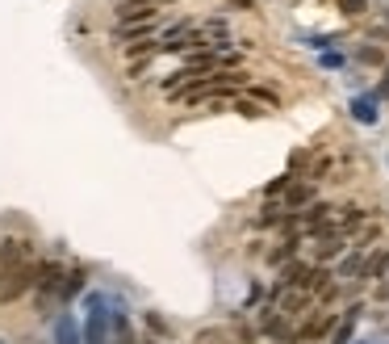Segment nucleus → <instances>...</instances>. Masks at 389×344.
<instances>
[{
	"mask_svg": "<svg viewBox=\"0 0 389 344\" xmlns=\"http://www.w3.org/2000/svg\"><path fill=\"white\" fill-rule=\"evenodd\" d=\"M231 110H239V114H247V118H260V114H264V105L255 101V97H251V101H247V97H235Z\"/></svg>",
	"mask_w": 389,
	"mask_h": 344,
	"instance_id": "obj_18",
	"label": "nucleus"
},
{
	"mask_svg": "<svg viewBox=\"0 0 389 344\" xmlns=\"http://www.w3.org/2000/svg\"><path fill=\"white\" fill-rule=\"evenodd\" d=\"M339 9H344L348 17H360V13L368 9V0H339Z\"/></svg>",
	"mask_w": 389,
	"mask_h": 344,
	"instance_id": "obj_20",
	"label": "nucleus"
},
{
	"mask_svg": "<svg viewBox=\"0 0 389 344\" xmlns=\"http://www.w3.org/2000/svg\"><path fill=\"white\" fill-rule=\"evenodd\" d=\"M88 323H84V344H109L114 340V311H109L105 294H84Z\"/></svg>",
	"mask_w": 389,
	"mask_h": 344,
	"instance_id": "obj_1",
	"label": "nucleus"
},
{
	"mask_svg": "<svg viewBox=\"0 0 389 344\" xmlns=\"http://www.w3.org/2000/svg\"><path fill=\"white\" fill-rule=\"evenodd\" d=\"M306 206H314V185L293 181V185H289V193H285V210H289V214H302Z\"/></svg>",
	"mask_w": 389,
	"mask_h": 344,
	"instance_id": "obj_8",
	"label": "nucleus"
},
{
	"mask_svg": "<svg viewBox=\"0 0 389 344\" xmlns=\"http://www.w3.org/2000/svg\"><path fill=\"white\" fill-rule=\"evenodd\" d=\"M155 5L159 0H126L118 9V26H143V21H155Z\"/></svg>",
	"mask_w": 389,
	"mask_h": 344,
	"instance_id": "obj_5",
	"label": "nucleus"
},
{
	"mask_svg": "<svg viewBox=\"0 0 389 344\" xmlns=\"http://www.w3.org/2000/svg\"><path fill=\"white\" fill-rule=\"evenodd\" d=\"M330 168H335V160H330V156H322V160L310 168V181H326V172H330Z\"/></svg>",
	"mask_w": 389,
	"mask_h": 344,
	"instance_id": "obj_19",
	"label": "nucleus"
},
{
	"mask_svg": "<svg viewBox=\"0 0 389 344\" xmlns=\"http://www.w3.org/2000/svg\"><path fill=\"white\" fill-rule=\"evenodd\" d=\"M377 97H389V76L381 80V92H377Z\"/></svg>",
	"mask_w": 389,
	"mask_h": 344,
	"instance_id": "obj_23",
	"label": "nucleus"
},
{
	"mask_svg": "<svg viewBox=\"0 0 389 344\" xmlns=\"http://www.w3.org/2000/svg\"><path fill=\"white\" fill-rule=\"evenodd\" d=\"M231 9H255V0H231Z\"/></svg>",
	"mask_w": 389,
	"mask_h": 344,
	"instance_id": "obj_22",
	"label": "nucleus"
},
{
	"mask_svg": "<svg viewBox=\"0 0 389 344\" xmlns=\"http://www.w3.org/2000/svg\"><path fill=\"white\" fill-rule=\"evenodd\" d=\"M38 285V265L34 261H25V265H17V269H0V303H17L21 294H30Z\"/></svg>",
	"mask_w": 389,
	"mask_h": 344,
	"instance_id": "obj_2",
	"label": "nucleus"
},
{
	"mask_svg": "<svg viewBox=\"0 0 389 344\" xmlns=\"http://www.w3.org/2000/svg\"><path fill=\"white\" fill-rule=\"evenodd\" d=\"M193 344H235V336L227 327H205V332H197Z\"/></svg>",
	"mask_w": 389,
	"mask_h": 344,
	"instance_id": "obj_14",
	"label": "nucleus"
},
{
	"mask_svg": "<svg viewBox=\"0 0 389 344\" xmlns=\"http://www.w3.org/2000/svg\"><path fill=\"white\" fill-rule=\"evenodd\" d=\"M356 319H360V307H352V311L335 323V332L326 336V344H352V336H356Z\"/></svg>",
	"mask_w": 389,
	"mask_h": 344,
	"instance_id": "obj_10",
	"label": "nucleus"
},
{
	"mask_svg": "<svg viewBox=\"0 0 389 344\" xmlns=\"http://www.w3.org/2000/svg\"><path fill=\"white\" fill-rule=\"evenodd\" d=\"M310 239H314V256H318V261H335V256H344V248H348V231H339L335 223H326V227L314 231Z\"/></svg>",
	"mask_w": 389,
	"mask_h": 344,
	"instance_id": "obj_3",
	"label": "nucleus"
},
{
	"mask_svg": "<svg viewBox=\"0 0 389 344\" xmlns=\"http://www.w3.org/2000/svg\"><path fill=\"white\" fill-rule=\"evenodd\" d=\"M289 185H293V172H281L276 181L264 185V198H281V193H289Z\"/></svg>",
	"mask_w": 389,
	"mask_h": 344,
	"instance_id": "obj_16",
	"label": "nucleus"
},
{
	"mask_svg": "<svg viewBox=\"0 0 389 344\" xmlns=\"http://www.w3.org/2000/svg\"><path fill=\"white\" fill-rule=\"evenodd\" d=\"M114 38L126 42V46H130V42H147V38H155V21H143V26H118Z\"/></svg>",
	"mask_w": 389,
	"mask_h": 344,
	"instance_id": "obj_12",
	"label": "nucleus"
},
{
	"mask_svg": "<svg viewBox=\"0 0 389 344\" xmlns=\"http://www.w3.org/2000/svg\"><path fill=\"white\" fill-rule=\"evenodd\" d=\"M352 118H356V122H364V126H372V122L381 118V110H377V92L356 97V101H352Z\"/></svg>",
	"mask_w": 389,
	"mask_h": 344,
	"instance_id": "obj_11",
	"label": "nucleus"
},
{
	"mask_svg": "<svg viewBox=\"0 0 389 344\" xmlns=\"http://www.w3.org/2000/svg\"><path fill=\"white\" fill-rule=\"evenodd\" d=\"M356 344H368V340H356Z\"/></svg>",
	"mask_w": 389,
	"mask_h": 344,
	"instance_id": "obj_25",
	"label": "nucleus"
},
{
	"mask_svg": "<svg viewBox=\"0 0 389 344\" xmlns=\"http://www.w3.org/2000/svg\"><path fill=\"white\" fill-rule=\"evenodd\" d=\"M335 332V315L330 311H314L310 319H302V327H297V344H314V340H322V336H330Z\"/></svg>",
	"mask_w": 389,
	"mask_h": 344,
	"instance_id": "obj_4",
	"label": "nucleus"
},
{
	"mask_svg": "<svg viewBox=\"0 0 389 344\" xmlns=\"http://www.w3.org/2000/svg\"><path fill=\"white\" fill-rule=\"evenodd\" d=\"M297 243H302V239H297V235H289V239L281 243V248H272V252H268V265H276V269H285V265L293 261V252H297Z\"/></svg>",
	"mask_w": 389,
	"mask_h": 344,
	"instance_id": "obj_13",
	"label": "nucleus"
},
{
	"mask_svg": "<svg viewBox=\"0 0 389 344\" xmlns=\"http://www.w3.org/2000/svg\"><path fill=\"white\" fill-rule=\"evenodd\" d=\"M377 235H381V227H372V223H368L364 231H356V243H352V248H356V252H368V248H372V239H377Z\"/></svg>",
	"mask_w": 389,
	"mask_h": 344,
	"instance_id": "obj_17",
	"label": "nucleus"
},
{
	"mask_svg": "<svg viewBox=\"0 0 389 344\" xmlns=\"http://www.w3.org/2000/svg\"><path fill=\"white\" fill-rule=\"evenodd\" d=\"M364 223H368V210H364V206H339V210H335V227L348 231V235H352L356 227H364Z\"/></svg>",
	"mask_w": 389,
	"mask_h": 344,
	"instance_id": "obj_9",
	"label": "nucleus"
},
{
	"mask_svg": "<svg viewBox=\"0 0 389 344\" xmlns=\"http://www.w3.org/2000/svg\"><path fill=\"white\" fill-rule=\"evenodd\" d=\"M0 344H5V340H0Z\"/></svg>",
	"mask_w": 389,
	"mask_h": 344,
	"instance_id": "obj_26",
	"label": "nucleus"
},
{
	"mask_svg": "<svg viewBox=\"0 0 389 344\" xmlns=\"http://www.w3.org/2000/svg\"><path fill=\"white\" fill-rule=\"evenodd\" d=\"M360 63H381V51L377 46H360Z\"/></svg>",
	"mask_w": 389,
	"mask_h": 344,
	"instance_id": "obj_21",
	"label": "nucleus"
},
{
	"mask_svg": "<svg viewBox=\"0 0 389 344\" xmlns=\"http://www.w3.org/2000/svg\"><path fill=\"white\" fill-rule=\"evenodd\" d=\"M143 323H147V336H159V340H168V319H163V315H155V311H147L143 315Z\"/></svg>",
	"mask_w": 389,
	"mask_h": 344,
	"instance_id": "obj_15",
	"label": "nucleus"
},
{
	"mask_svg": "<svg viewBox=\"0 0 389 344\" xmlns=\"http://www.w3.org/2000/svg\"><path fill=\"white\" fill-rule=\"evenodd\" d=\"M84 269H67V277H63V285H59V311H67L80 294H84Z\"/></svg>",
	"mask_w": 389,
	"mask_h": 344,
	"instance_id": "obj_7",
	"label": "nucleus"
},
{
	"mask_svg": "<svg viewBox=\"0 0 389 344\" xmlns=\"http://www.w3.org/2000/svg\"><path fill=\"white\" fill-rule=\"evenodd\" d=\"M118 344H134V336H130V332H126V336H118Z\"/></svg>",
	"mask_w": 389,
	"mask_h": 344,
	"instance_id": "obj_24",
	"label": "nucleus"
},
{
	"mask_svg": "<svg viewBox=\"0 0 389 344\" xmlns=\"http://www.w3.org/2000/svg\"><path fill=\"white\" fill-rule=\"evenodd\" d=\"M54 344H84V327L76 323L72 311H63L59 319H54Z\"/></svg>",
	"mask_w": 389,
	"mask_h": 344,
	"instance_id": "obj_6",
	"label": "nucleus"
}]
</instances>
